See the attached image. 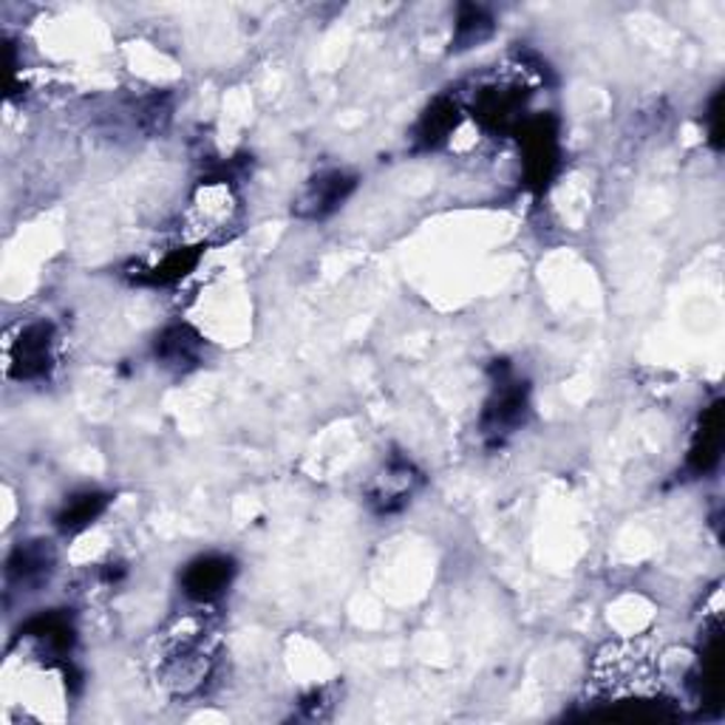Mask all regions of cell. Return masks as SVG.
I'll return each mask as SVG.
<instances>
[{"instance_id": "1", "label": "cell", "mask_w": 725, "mask_h": 725, "mask_svg": "<svg viewBox=\"0 0 725 725\" xmlns=\"http://www.w3.org/2000/svg\"><path fill=\"white\" fill-rule=\"evenodd\" d=\"M208 603L190 609L176 618L162 634H159V658H156V674L159 683L176 697H190L208 683L216 661V627Z\"/></svg>"}, {"instance_id": "2", "label": "cell", "mask_w": 725, "mask_h": 725, "mask_svg": "<svg viewBox=\"0 0 725 725\" xmlns=\"http://www.w3.org/2000/svg\"><path fill=\"white\" fill-rule=\"evenodd\" d=\"M239 219V196L227 179H208L196 188L190 199L188 224L196 241L221 239L233 230Z\"/></svg>"}, {"instance_id": "3", "label": "cell", "mask_w": 725, "mask_h": 725, "mask_svg": "<svg viewBox=\"0 0 725 725\" xmlns=\"http://www.w3.org/2000/svg\"><path fill=\"white\" fill-rule=\"evenodd\" d=\"M54 349V329L52 324H29L20 329L18 340L12 344V371L20 380H34L43 377L52 366Z\"/></svg>"}, {"instance_id": "4", "label": "cell", "mask_w": 725, "mask_h": 725, "mask_svg": "<svg viewBox=\"0 0 725 725\" xmlns=\"http://www.w3.org/2000/svg\"><path fill=\"white\" fill-rule=\"evenodd\" d=\"M525 108V88L516 83L482 85L473 97V117L487 128H511Z\"/></svg>"}, {"instance_id": "5", "label": "cell", "mask_w": 725, "mask_h": 725, "mask_svg": "<svg viewBox=\"0 0 725 725\" xmlns=\"http://www.w3.org/2000/svg\"><path fill=\"white\" fill-rule=\"evenodd\" d=\"M233 561L224 556H201L190 564L185 576H181V587L193 598L196 603H210L230 587L233 581Z\"/></svg>"}, {"instance_id": "6", "label": "cell", "mask_w": 725, "mask_h": 725, "mask_svg": "<svg viewBox=\"0 0 725 725\" xmlns=\"http://www.w3.org/2000/svg\"><path fill=\"white\" fill-rule=\"evenodd\" d=\"M355 188V181L349 179L340 170H332V174H321L317 179L309 181V188L301 196L298 210L304 216H326L340 204V201L349 196V190Z\"/></svg>"}, {"instance_id": "7", "label": "cell", "mask_w": 725, "mask_h": 725, "mask_svg": "<svg viewBox=\"0 0 725 725\" xmlns=\"http://www.w3.org/2000/svg\"><path fill=\"white\" fill-rule=\"evenodd\" d=\"M719 448H723V408H719V402H714L700 420L692 451H689V465L694 467V473L712 471L719 460Z\"/></svg>"}, {"instance_id": "8", "label": "cell", "mask_w": 725, "mask_h": 725, "mask_svg": "<svg viewBox=\"0 0 725 725\" xmlns=\"http://www.w3.org/2000/svg\"><path fill=\"white\" fill-rule=\"evenodd\" d=\"M522 145H525V159H527V176L536 185H542L550 176L553 165H556V134L544 119L527 125L522 130Z\"/></svg>"}, {"instance_id": "9", "label": "cell", "mask_w": 725, "mask_h": 725, "mask_svg": "<svg viewBox=\"0 0 725 725\" xmlns=\"http://www.w3.org/2000/svg\"><path fill=\"white\" fill-rule=\"evenodd\" d=\"M52 550H49L43 542H34L14 553L12 561H9V576L18 584H38L43 581L45 572L52 570Z\"/></svg>"}, {"instance_id": "10", "label": "cell", "mask_w": 725, "mask_h": 725, "mask_svg": "<svg viewBox=\"0 0 725 725\" xmlns=\"http://www.w3.org/2000/svg\"><path fill=\"white\" fill-rule=\"evenodd\" d=\"M522 414H525V391L518 389V386H498L496 397L487 406V428H491L493 434L507 431V428L522 422Z\"/></svg>"}, {"instance_id": "11", "label": "cell", "mask_w": 725, "mask_h": 725, "mask_svg": "<svg viewBox=\"0 0 725 725\" xmlns=\"http://www.w3.org/2000/svg\"><path fill=\"white\" fill-rule=\"evenodd\" d=\"M456 119H460V108H456V103L445 97L437 99V103L425 111V117H422L420 139L434 148V145H440L442 139L456 128Z\"/></svg>"}, {"instance_id": "12", "label": "cell", "mask_w": 725, "mask_h": 725, "mask_svg": "<svg viewBox=\"0 0 725 725\" xmlns=\"http://www.w3.org/2000/svg\"><path fill=\"white\" fill-rule=\"evenodd\" d=\"M196 351H199V337L185 326L168 329L156 344V355L162 357L168 366H188V362L196 360Z\"/></svg>"}, {"instance_id": "13", "label": "cell", "mask_w": 725, "mask_h": 725, "mask_svg": "<svg viewBox=\"0 0 725 725\" xmlns=\"http://www.w3.org/2000/svg\"><path fill=\"white\" fill-rule=\"evenodd\" d=\"M103 507H105V496H99V493H80V496L65 502L57 522L63 530H80V527H85L88 522H94V518L103 513Z\"/></svg>"}, {"instance_id": "14", "label": "cell", "mask_w": 725, "mask_h": 725, "mask_svg": "<svg viewBox=\"0 0 725 725\" xmlns=\"http://www.w3.org/2000/svg\"><path fill=\"white\" fill-rule=\"evenodd\" d=\"M491 18L482 9L465 7L460 14V23H456V43H460V49H471V45L482 43L491 34Z\"/></svg>"}, {"instance_id": "15", "label": "cell", "mask_w": 725, "mask_h": 725, "mask_svg": "<svg viewBox=\"0 0 725 725\" xmlns=\"http://www.w3.org/2000/svg\"><path fill=\"white\" fill-rule=\"evenodd\" d=\"M411 482H414V473H411V467H408L406 462L391 465L389 471H386V476H382V485H380V493H377V498L386 502V507H389L391 502H397V498H402L406 493H411Z\"/></svg>"}, {"instance_id": "16", "label": "cell", "mask_w": 725, "mask_h": 725, "mask_svg": "<svg viewBox=\"0 0 725 725\" xmlns=\"http://www.w3.org/2000/svg\"><path fill=\"white\" fill-rule=\"evenodd\" d=\"M708 119H712V139L717 143L719 139V97L714 99L712 111H708Z\"/></svg>"}]
</instances>
